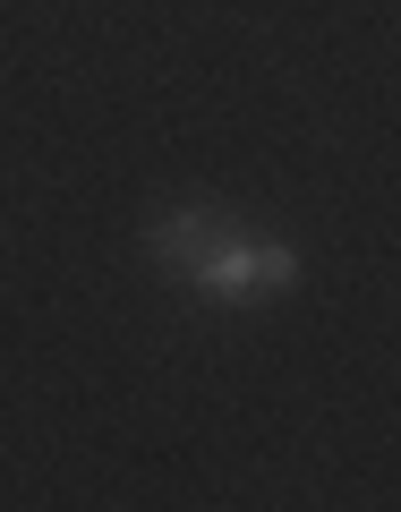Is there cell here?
<instances>
[{
  "label": "cell",
  "mask_w": 401,
  "mask_h": 512,
  "mask_svg": "<svg viewBox=\"0 0 401 512\" xmlns=\"http://www.w3.org/2000/svg\"><path fill=\"white\" fill-rule=\"evenodd\" d=\"M299 282V256L291 248H222L214 265H205V282L197 291H214V299H265V291H291Z\"/></svg>",
  "instance_id": "obj_2"
},
{
  "label": "cell",
  "mask_w": 401,
  "mask_h": 512,
  "mask_svg": "<svg viewBox=\"0 0 401 512\" xmlns=\"http://www.w3.org/2000/svg\"><path fill=\"white\" fill-rule=\"evenodd\" d=\"M146 239H154V265H163L171 282H205V265L231 248V214H214V205H180V214H163Z\"/></svg>",
  "instance_id": "obj_1"
}]
</instances>
